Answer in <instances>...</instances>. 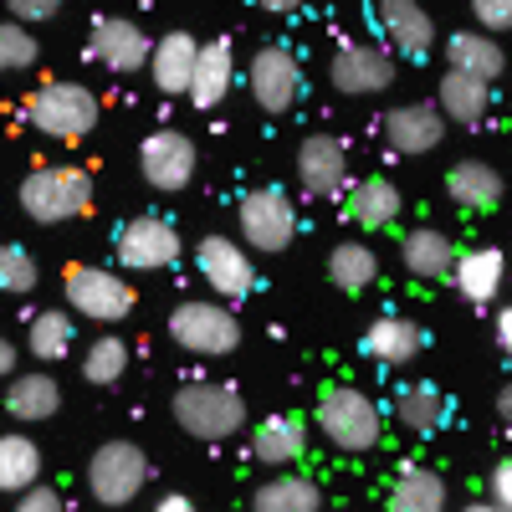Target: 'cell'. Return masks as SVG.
I'll use <instances>...</instances> for the list:
<instances>
[{"label":"cell","mask_w":512,"mask_h":512,"mask_svg":"<svg viewBox=\"0 0 512 512\" xmlns=\"http://www.w3.org/2000/svg\"><path fill=\"white\" fill-rule=\"evenodd\" d=\"M318 431L333 451L369 456L384 441V410L359 390V384H323L318 390Z\"/></svg>","instance_id":"6da1fadb"},{"label":"cell","mask_w":512,"mask_h":512,"mask_svg":"<svg viewBox=\"0 0 512 512\" xmlns=\"http://www.w3.org/2000/svg\"><path fill=\"white\" fill-rule=\"evenodd\" d=\"M169 410H175L180 431L195 441H226L246 425L241 390L236 384H216V379H185L175 390V400H169Z\"/></svg>","instance_id":"7a4b0ae2"},{"label":"cell","mask_w":512,"mask_h":512,"mask_svg":"<svg viewBox=\"0 0 512 512\" xmlns=\"http://www.w3.org/2000/svg\"><path fill=\"white\" fill-rule=\"evenodd\" d=\"M21 210L36 226H62L93 210V175L82 164H41L21 180Z\"/></svg>","instance_id":"3957f363"},{"label":"cell","mask_w":512,"mask_h":512,"mask_svg":"<svg viewBox=\"0 0 512 512\" xmlns=\"http://www.w3.org/2000/svg\"><path fill=\"white\" fill-rule=\"evenodd\" d=\"M98 93L82 88V82H41L26 103V118L31 128H41L47 139H62V144H77L98 128Z\"/></svg>","instance_id":"277c9868"},{"label":"cell","mask_w":512,"mask_h":512,"mask_svg":"<svg viewBox=\"0 0 512 512\" xmlns=\"http://www.w3.org/2000/svg\"><path fill=\"white\" fill-rule=\"evenodd\" d=\"M169 338L195 359H221L241 344V328H236V313L226 303L185 297V303H175V313H169Z\"/></svg>","instance_id":"5b68a950"},{"label":"cell","mask_w":512,"mask_h":512,"mask_svg":"<svg viewBox=\"0 0 512 512\" xmlns=\"http://www.w3.org/2000/svg\"><path fill=\"white\" fill-rule=\"evenodd\" d=\"M62 292L72 313L93 318V323H123L134 313V287H128L113 267H93V262H72L62 272Z\"/></svg>","instance_id":"8992f818"},{"label":"cell","mask_w":512,"mask_h":512,"mask_svg":"<svg viewBox=\"0 0 512 512\" xmlns=\"http://www.w3.org/2000/svg\"><path fill=\"white\" fill-rule=\"evenodd\" d=\"M236 221H241V246H256V251H287L292 236H297V205L287 200L282 185H256V190L241 195Z\"/></svg>","instance_id":"52a82bcc"},{"label":"cell","mask_w":512,"mask_h":512,"mask_svg":"<svg viewBox=\"0 0 512 512\" xmlns=\"http://www.w3.org/2000/svg\"><path fill=\"white\" fill-rule=\"evenodd\" d=\"M149 482V456L134 441H108L88 461V492L103 507H128Z\"/></svg>","instance_id":"ba28073f"},{"label":"cell","mask_w":512,"mask_h":512,"mask_svg":"<svg viewBox=\"0 0 512 512\" xmlns=\"http://www.w3.org/2000/svg\"><path fill=\"white\" fill-rule=\"evenodd\" d=\"M303 82H308L303 62H297V52L282 47V41H272V47H262L246 62V88H251L262 113H292L297 98H303Z\"/></svg>","instance_id":"9c48e42d"},{"label":"cell","mask_w":512,"mask_h":512,"mask_svg":"<svg viewBox=\"0 0 512 512\" xmlns=\"http://www.w3.org/2000/svg\"><path fill=\"white\" fill-rule=\"evenodd\" d=\"M113 251H118V262L128 272H164V267L180 262L185 241H180V231L169 226L164 216H134V221L118 226Z\"/></svg>","instance_id":"30bf717a"},{"label":"cell","mask_w":512,"mask_h":512,"mask_svg":"<svg viewBox=\"0 0 512 512\" xmlns=\"http://www.w3.org/2000/svg\"><path fill=\"white\" fill-rule=\"evenodd\" d=\"M328 82L344 98H374L395 82V57L374 41H344L328 62Z\"/></svg>","instance_id":"8fae6325"},{"label":"cell","mask_w":512,"mask_h":512,"mask_svg":"<svg viewBox=\"0 0 512 512\" xmlns=\"http://www.w3.org/2000/svg\"><path fill=\"white\" fill-rule=\"evenodd\" d=\"M297 185H303V195L313 200H338L349 195V149L344 139L333 134H308L303 144H297Z\"/></svg>","instance_id":"7c38bea8"},{"label":"cell","mask_w":512,"mask_h":512,"mask_svg":"<svg viewBox=\"0 0 512 512\" xmlns=\"http://www.w3.org/2000/svg\"><path fill=\"white\" fill-rule=\"evenodd\" d=\"M139 169H144V180L164 195H180L190 180H195V169H200V154L195 144L180 134V128H154V134L139 144Z\"/></svg>","instance_id":"4fadbf2b"},{"label":"cell","mask_w":512,"mask_h":512,"mask_svg":"<svg viewBox=\"0 0 512 512\" xmlns=\"http://www.w3.org/2000/svg\"><path fill=\"white\" fill-rule=\"evenodd\" d=\"M88 47L118 77H128V72H139V67L154 62V41H149V31L134 16H98L93 31H88Z\"/></svg>","instance_id":"5bb4252c"},{"label":"cell","mask_w":512,"mask_h":512,"mask_svg":"<svg viewBox=\"0 0 512 512\" xmlns=\"http://www.w3.org/2000/svg\"><path fill=\"white\" fill-rule=\"evenodd\" d=\"M195 267H200L205 287H216L221 297H236V303L256 287L251 251H246L241 241H231V236H205V241L195 246Z\"/></svg>","instance_id":"9a60e30c"},{"label":"cell","mask_w":512,"mask_h":512,"mask_svg":"<svg viewBox=\"0 0 512 512\" xmlns=\"http://www.w3.org/2000/svg\"><path fill=\"white\" fill-rule=\"evenodd\" d=\"M446 134L441 103H400L384 113V144L395 154H431Z\"/></svg>","instance_id":"2e32d148"},{"label":"cell","mask_w":512,"mask_h":512,"mask_svg":"<svg viewBox=\"0 0 512 512\" xmlns=\"http://www.w3.org/2000/svg\"><path fill=\"white\" fill-rule=\"evenodd\" d=\"M374 26H379V36L390 41L400 57H410V62L431 57V47H436V26H431V16H425L415 0H384V6L374 11Z\"/></svg>","instance_id":"e0dca14e"},{"label":"cell","mask_w":512,"mask_h":512,"mask_svg":"<svg viewBox=\"0 0 512 512\" xmlns=\"http://www.w3.org/2000/svg\"><path fill=\"white\" fill-rule=\"evenodd\" d=\"M502 277H507V256L497 246H466V251H456L451 282H456V292L466 297V303L487 308L492 297L502 292Z\"/></svg>","instance_id":"ac0fdd59"},{"label":"cell","mask_w":512,"mask_h":512,"mask_svg":"<svg viewBox=\"0 0 512 512\" xmlns=\"http://www.w3.org/2000/svg\"><path fill=\"white\" fill-rule=\"evenodd\" d=\"M195 62H200V41L190 36V31H164L159 41H154V88L159 93H169V98H190V88H195Z\"/></svg>","instance_id":"d6986e66"},{"label":"cell","mask_w":512,"mask_h":512,"mask_svg":"<svg viewBox=\"0 0 512 512\" xmlns=\"http://www.w3.org/2000/svg\"><path fill=\"white\" fill-rule=\"evenodd\" d=\"M374 364H390V369H405L420 349H425V333L415 318H400V313H384L364 328V344H359Z\"/></svg>","instance_id":"ffe728a7"},{"label":"cell","mask_w":512,"mask_h":512,"mask_svg":"<svg viewBox=\"0 0 512 512\" xmlns=\"http://www.w3.org/2000/svg\"><path fill=\"white\" fill-rule=\"evenodd\" d=\"M400 267L420 282H446L451 267H456V246L436 226H415V231L400 236Z\"/></svg>","instance_id":"44dd1931"},{"label":"cell","mask_w":512,"mask_h":512,"mask_svg":"<svg viewBox=\"0 0 512 512\" xmlns=\"http://www.w3.org/2000/svg\"><path fill=\"white\" fill-rule=\"evenodd\" d=\"M308 451V425L297 420V415H267V420H256V431H251V456L272 466V472H282V466L292 461H303Z\"/></svg>","instance_id":"7402d4cb"},{"label":"cell","mask_w":512,"mask_h":512,"mask_svg":"<svg viewBox=\"0 0 512 512\" xmlns=\"http://www.w3.org/2000/svg\"><path fill=\"white\" fill-rule=\"evenodd\" d=\"M446 62H451V72L477 77V82H487V88L507 72L502 41H492L487 31H451V36H446Z\"/></svg>","instance_id":"603a6c76"},{"label":"cell","mask_w":512,"mask_h":512,"mask_svg":"<svg viewBox=\"0 0 512 512\" xmlns=\"http://www.w3.org/2000/svg\"><path fill=\"white\" fill-rule=\"evenodd\" d=\"M400 185L390 180V175H364L354 190H349V221L359 226V231H384V226H395L400 221Z\"/></svg>","instance_id":"cb8c5ba5"},{"label":"cell","mask_w":512,"mask_h":512,"mask_svg":"<svg viewBox=\"0 0 512 512\" xmlns=\"http://www.w3.org/2000/svg\"><path fill=\"white\" fill-rule=\"evenodd\" d=\"M236 82V57H231V41L216 36V41H200V62H195V88H190V103L195 108H221L226 93Z\"/></svg>","instance_id":"d4e9b609"},{"label":"cell","mask_w":512,"mask_h":512,"mask_svg":"<svg viewBox=\"0 0 512 512\" xmlns=\"http://www.w3.org/2000/svg\"><path fill=\"white\" fill-rule=\"evenodd\" d=\"M446 195H451V205H461V210H497L502 205V175L487 164V159H461V164H451V175H446Z\"/></svg>","instance_id":"484cf974"},{"label":"cell","mask_w":512,"mask_h":512,"mask_svg":"<svg viewBox=\"0 0 512 512\" xmlns=\"http://www.w3.org/2000/svg\"><path fill=\"white\" fill-rule=\"evenodd\" d=\"M57 410H62V390H57L52 374L31 369V374H16V379L6 384V415H11V420L36 425V420H52Z\"/></svg>","instance_id":"4316f807"},{"label":"cell","mask_w":512,"mask_h":512,"mask_svg":"<svg viewBox=\"0 0 512 512\" xmlns=\"http://www.w3.org/2000/svg\"><path fill=\"white\" fill-rule=\"evenodd\" d=\"M251 512H323V487L313 477L277 472L251 492Z\"/></svg>","instance_id":"83f0119b"},{"label":"cell","mask_w":512,"mask_h":512,"mask_svg":"<svg viewBox=\"0 0 512 512\" xmlns=\"http://www.w3.org/2000/svg\"><path fill=\"white\" fill-rule=\"evenodd\" d=\"M395 415H400L405 431H415V436H431V431H441V425H446V395L436 390L431 379L400 384V390H395Z\"/></svg>","instance_id":"f1b7e54d"},{"label":"cell","mask_w":512,"mask_h":512,"mask_svg":"<svg viewBox=\"0 0 512 512\" xmlns=\"http://www.w3.org/2000/svg\"><path fill=\"white\" fill-rule=\"evenodd\" d=\"M446 482L441 472H431V466H405V472L395 477L390 487V512H446Z\"/></svg>","instance_id":"f546056e"},{"label":"cell","mask_w":512,"mask_h":512,"mask_svg":"<svg viewBox=\"0 0 512 512\" xmlns=\"http://www.w3.org/2000/svg\"><path fill=\"white\" fill-rule=\"evenodd\" d=\"M36 477H41V446L31 436H21V431H6L0 436V492L21 497V492L41 487Z\"/></svg>","instance_id":"4dcf8cb0"},{"label":"cell","mask_w":512,"mask_h":512,"mask_svg":"<svg viewBox=\"0 0 512 512\" xmlns=\"http://www.w3.org/2000/svg\"><path fill=\"white\" fill-rule=\"evenodd\" d=\"M492 108V88L477 77H461V72H446L441 77V113L446 123H466V128H477Z\"/></svg>","instance_id":"1f68e13d"},{"label":"cell","mask_w":512,"mask_h":512,"mask_svg":"<svg viewBox=\"0 0 512 512\" xmlns=\"http://www.w3.org/2000/svg\"><path fill=\"white\" fill-rule=\"evenodd\" d=\"M328 282L344 287V292L374 287V282H379V256H374V246H364V241H338V246L328 251Z\"/></svg>","instance_id":"d6a6232c"},{"label":"cell","mask_w":512,"mask_h":512,"mask_svg":"<svg viewBox=\"0 0 512 512\" xmlns=\"http://www.w3.org/2000/svg\"><path fill=\"white\" fill-rule=\"evenodd\" d=\"M72 313H62V308H41L31 323H26V349H31V359H41V364H57V359H67L72 354Z\"/></svg>","instance_id":"836d02e7"},{"label":"cell","mask_w":512,"mask_h":512,"mask_svg":"<svg viewBox=\"0 0 512 512\" xmlns=\"http://www.w3.org/2000/svg\"><path fill=\"white\" fill-rule=\"evenodd\" d=\"M123 369H128V344L118 333H98L88 344V354H82V379L88 384H118Z\"/></svg>","instance_id":"e575fe53"},{"label":"cell","mask_w":512,"mask_h":512,"mask_svg":"<svg viewBox=\"0 0 512 512\" xmlns=\"http://www.w3.org/2000/svg\"><path fill=\"white\" fill-rule=\"evenodd\" d=\"M36 256L26 251V246H16V241H6L0 246V292H11V297H21V292H31L36 287Z\"/></svg>","instance_id":"d590c367"},{"label":"cell","mask_w":512,"mask_h":512,"mask_svg":"<svg viewBox=\"0 0 512 512\" xmlns=\"http://www.w3.org/2000/svg\"><path fill=\"white\" fill-rule=\"evenodd\" d=\"M41 57L36 36L21 21H0V72H26Z\"/></svg>","instance_id":"8d00e7d4"},{"label":"cell","mask_w":512,"mask_h":512,"mask_svg":"<svg viewBox=\"0 0 512 512\" xmlns=\"http://www.w3.org/2000/svg\"><path fill=\"white\" fill-rule=\"evenodd\" d=\"M472 16H477V31H487V36L512 31V0H477Z\"/></svg>","instance_id":"74e56055"},{"label":"cell","mask_w":512,"mask_h":512,"mask_svg":"<svg viewBox=\"0 0 512 512\" xmlns=\"http://www.w3.org/2000/svg\"><path fill=\"white\" fill-rule=\"evenodd\" d=\"M16 512H67V507H62L57 487H31V492L16 497Z\"/></svg>","instance_id":"f35d334b"},{"label":"cell","mask_w":512,"mask_h":512,"mask_svg":"<svg viewBox=\"0 0 512 512\" xmlns=\"http://www.w3.org/2000/svg\"><path fill=\"white\" fill-rule=\"evenodd\" d=\"M57 16V0H11V21H21L26 31L36 21H52Z\"/></svg>","instance_id":"ab89813d"},{"label":"cell","mask_w":512,"mask_h":512,"mask_svg":"<svg viewBox=\"0 0 512 512\" xmlns=\"http://www.w3.org/2000/svg\"><path fill=\"white\" fill-rule=\"evenodd\" d=\"M487 492H492V502H497L502 512H512V456H502V461L492 466V482H487Z\"/></svg>","instance_id":"60d3db41"},{"label":"cell","mask_w":512,"mask_h":512,"mask_svg":"<svg viewBox=\"0 0 512 512\" xmlns=\"http://www.w3.org/2000/svg\"><path fill=\"white\" fill-rule=\"evenodd\" d=\"M0 379H16V344L0 333Z\"/></svg>","instance_id":"b9f144b4"},{"label":"cell","mask_w":512,"mask_h":512,"mask_svg":"<svg viewBox=\"0 0 512 512\" xmlns=\"http://www.w3.org/2000/svg\"><path fill=\"white\" fill-rule=\"evenodd\" d=\"M154 512H195V502H190V497H185V492H164V497H159V507H154Z\"/></svg>","instance_id":"7bdbcfd3"},{"label":"cell","mask_w":512,"mask_h":512,"mask_svg":"<svg viewBox=\"0 0 512 512\" xmlns=\"http://www.w3.org/2000/svg\"><path fill=\"white\" fill-rule=\"evenodd\" d=\"M497 344H502V354L512 359V308L497 313Z\"/></svg>","instance_id":"ee69618b"},{"label":"cell","mask_w":512,"mask_h":512,"mask_svg":"<svg viewBox=\"0 0 512 512\" xmlns=\"http://www.w3.org/2000/svg\"><path fill=\"white\" fill-rule=\"evenodd\" d=\"M497 415H502V425L512 431V379H507L502 390H497Z\"/></svg>","instance_id":"f6af8a7d"},{"label":"cell","mask_w":512,"mask_h":512,"mask_svg":"<svg viewBox=\"0 0 512 512\" xmlns=\"http://www.w3.org/2000/svg\"><path fill=\"white\" fill-rule=\"evenodd\" d=\"M466 512H502V507H497V502H472Z\"/></svg>","instance_id":"bcb514c9"}]
</instances>
